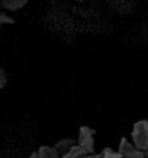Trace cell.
I'll list each match as a JSON object with an SVG mask.
<instances>
[{
  "label": "cell",
  "mask_w": 148,
  "mask_h": 158,
  "mask_svg": "<svg viewBox=\"0 0 148 158\" xmlns=\"http://www.w3.org/2000/svg\"><path fill=\"white\" fill-rule=\"evenodd\" d=\"M131 142L142 152H148V122L146 120H138L132 126L131 133Z\"/></svg>",
  "instance_id": "6da1fadb"
},
{
  "label": "cell",
  "mask_w": 148,
  "mask_h": 158,
  "mask_svg": "<svg viewBox=\"0 0 148 158\" xmlns=\"http://www.w3.org/2000/svg\"><path fill=\"white\" fill-rule=\"evenodd\" d=\"M77 144L81 145L88 153H94V129L89 126H81L78 129Z\"/></svg>",
  "instance_id": "7a4b0ae2"
},
{
  "label": "cell",
  "mask_w": 148,
  "mask_h": 158,
  "mask_svg": "<svg viewBox=\"0 0 148 158\" xmlns=\"http://www.w3.org/2000/svg\"><path fill=\"white\" fill-rule=\"evenodd\" d=\"M118 152L123 158H145V152L138 150V148L126 137H123L121 141H119Z\"/></svg>",
  "instance_id": "3957f363"
},
{
  "label": "cell",
  "mask_w": 148,
  "mask_h": 158,
  "mask_svg": "<svg viewBox=\"0 0 148 158\" xmlns=\"http://www.w3.org/2000/svg\"><path fill=\"white\" fill-rule=\"evenodd\" d=\"M29 0H2V6L6 11H18L27 5Z\"/></svg>",
  "instance_id": "277c9868"
},
{
  "label": "cell",
  "mask_w": 148,
  "mask_h": 158,
  "mask_svg": "<svg viewBox=\"0 0 148 158\" xmlns=\"http://www.w3.org/2000/svg\"><path fill=\"white\" fill-rule=\"evenodd\" d=\"M88 152L85 150V148H83L81 145H78V144H73L70 148H69V150L66 152V153H64L61 158H83V156H85Z\"/></svg>",
  "instance_id": "5b68a950"
},
{
  "label": "cell",
  "mask_w": 148,
  "mask_h": 158,
  "mask_svg": "<svg viewBox=\"0 0 148 158\" xmlns=\"http://www.w3.org/2000/svg\"><path fill=\"white\" fill-rule=\"evenodd\" d=\"M35 153L38 155V158H61V155L56 152V148L51 145H42Z\"/></svg>",
  "instance_id": "8992f818"
},
{
  "label": "cell",
  "mask_w": 148,
  "mask_h": 158,
  "mask_svg": "<svg viewBox=\"0 0 148 158\" xmlns=\"http://www.w3.org/2000/svg\"><path fill=\"white\" fill-rule=\"evenodd\" d=\"M73 144H77L75 141H73V139H61V141H58L56 144H54L53 147L54 148H56V152L62 156L64 153H66L67 150H69V148L73 145Z\"/></svg>",
  "instance_id": "52a82bcc"
},
{
  "label": "cell",
  "mask_w": 148,
  "mask_h": 158,
  "mask_svg": "<svg viewBox=\"0 0 148 158\" xmlns=\"http://www.w3.org/2000/svg\"><path fill=\"white\" fill-rule=\"evenodd\" d=\"M14 24V18L8 13H0V27L2 26H11Z\"/></svg>",
  "instance_id": "ba28073f"
},
{
  "label": "cell",
  "mask_w": 148,
  "mask_h": 158,
  "mask_svg": "<svg viewBox=\"0 0 148 158\" xmlns=\"http://www.w3.org/2000/svg\"><path fill=\"white\" fill-rule=\"evenodd\" d=\"M100 158H123L119 155L118 150H112V148H105V150L100 153Z\"/></svg>",
  "instance_id": "9c48e42d"
},
{
  "label": "cell",
  "mask_w": 148,
  "mask_h": 158,
  "mask_svg": "<svg viewBox=\"0 0 148 158\" xmlns=\"http://www.w3.org/2000/svg\"><path fill=\"white\" fill-rule=\"evenodd\" d=\"M6 83H8V75H6V72H5L2 67H0V89L5 88Z\"/></svg>",
  "instance_id": "30bf717a"
},
{
  "label": "cell",
  "mask_w": 148,
  "mask_h": 158,
  "mask_svg": "<svg viewBox=\"0 0 148 158\" xmlns=\"http://www.w3.org/2000/svg\"><path fill=\"white\" fill-rule=\"evenodd\" d=\"M29 158H38V155H37V153L34 152V153H30V156H29Z\"/></svg>",
  "instance_id": "8fae6325"
},
{
  "label": "cell",
  "mask_w": 148,
  "mask_h": 158,
  "mask_svg": "<svg viewBox=\"0 0 148 158\" xmlns=\"http://www.w3.org/2000/svg\"><path fill=\"white\" fill-rule=\"evenodd\" d=\"M145 158H148V152H145Z\"/></svg>",
  "instance_id": "7c38bea8"
},
{
  "label": "cell",
  "mask_w": 148,
  "mask_h": 158,
  "mask_svg": "<svg viewBox=\"0 0 148 158\" xmlns=\"http://www.w3.org/2000/svg\"><path fill=\"white\" fill-rule=\"evenodd\" d=\"M0 2H2V0H0Z\"/></svg>",
  "instance_id": "4fadbf2b"
}]
</instances>
